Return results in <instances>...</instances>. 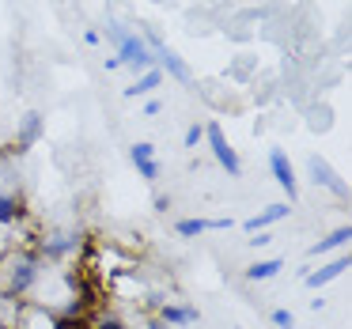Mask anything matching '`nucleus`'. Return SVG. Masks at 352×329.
I'll list each match as a JSON object with an SVG mask.
<instances>
[{
    "label": "nucleus",
    "instance_id": "obj_1",
    "mask_svg": "<svg viewBox=\"0 0 352 329\" xmlns=\"http://www.w3.org/2000/svg\"><path fill=\"white\" fill-rule=\"evenodd\" d=\"M107 34L114 38V49H118L114 57L122 65H129L133 72L152 69V49L144 46V38H140L137 31H125V27H118V23H107Z\"/></svg>",
    "mask_w": 352,
    "mask_h": 329
},
{
    "label": "nucleus",
    "instance_id": "obj_2",
    "mask_svg": "<svg viewBox=\"0 0 352 329\" xmlns=\"http://www.w3.org/2000/svg\"><path fill=\"white\" fill-rule=\"evenodd\" d=\"M140 38H144V46L152 49V61H160V72H167L170 80H178V84H190V80H193L190 65H186L182 57H178L175 49H170L167 42L160 38V34H155V31H144Z\"/></svg>",
    "mask_w": 352,
    "mask_h": 329
},
{
    "label": "nucleus",
    "instance_id": "obj_3",
    "mask_svg": "<svg viewBox=\"0 0 352 329\" xmlns=\"http://www.w3.org/2000/svg\"><path fill=\"white\" fill-rule=\"evenodd\" d=\"M205 140H208V148H212L216 163H220V167L228 170L231 178H239V174H243V159L235 155V148L228 144V137H223V129H220L216 122H208V125H205Z\"/></svg>",
    "mask_w": 352,
    "mask_h": 329
},
{
    "label": "nucleus",
    "instance_id": "obj_4",
    "mask_svg": "<svg viewBox=\"0 0 352 329\" xmlns=\"http://www.w3.org/2000/svg\"><path fill=\"white\" fill-rule=\"evenodd\" d=\"M307 167H311V182H314V185L329 190L333 197H349V182H344V178L337 174V170L329 167L326 159H322V155H311V159H307Z\"/></svg>",
    "mask_w": 352,
    "mask_h": 329
},
{
    "label": "nucleus",
    "instance_id": "obj_5",
    "mask_svg": "<svg viewBox=\"0 0 352 329\" xmlns=\"http://www.w3.org/2000/svg\"><path fill=\"white\" fill-rule=\"evenodd\" d=\"M269 170H273L276 185L288 193V201H296L299 197V185H296V170H292V159H288L284 148H273V152H269Z\"/></svg>",
    "mask_w": 352,
    "mask_h": 329
},
{
    "label": "nucleus",
    "instance_id": "obj_6",
    "mask_svg": "<svg viewBox=\"0 0 352 329\" xmlns=\"http://www.w3.org/2000/svg\"><path fill=\"white\" fill-rule=\"evenodd\" d=\"M129 159L133 167H137L140 178H148V182H155L160 178V159H155V144H148V140H137V144L129 148Z\"/></svg>",
    "mask_w": 352,
    "mask_h": 329
},
{
    "label": "nucleus",
    "instance_id": "obj_7",
    "mask_svg": "<svg viewBox=\"0 0 352 329\" xmlns=\"http://www.w3.org/2000/svg\"><path fill=\"white\" fill-rule=\"evenodd\" d=\"M352 261H349V253H337L333 261H326L322 269H314V273H307L303 276V284L307 288H326V284H333L337 276H344V269H349Z\"/></svg>",
    "mask_w": 352,
    "mask_h": 329
},
{
    "label": "nucleus",
    "instance_id": "obj_8",
    "mask_svg": "<svg viewBox=\"0 0 352 329\" xmlns=\"http://www.w3.org/2000/svg\"><path fill=\"white\" fill-rule=\"evenodd\" d=\"M42 133H46V117H42L38 110L23 114V122H19V129H16V144H19V152H27V148L38 144Z\"/></svg>",
    "mask_w": 352,
    "mask_h": 329
},
{
    "label": "nucleus",
    "instance_id": "obj_9",
    "mask_svg": "<svg viewBox=\"0 0 352 329\" xmlns=\"http://www.w3.org/2000/svg\"><path fill=\"white\" fill-rule=\"evenodd\" d=\"M292 208L288 205H269V208H261L258 216H250V220H243V231H250V235H261L265 227H273L276 220H284Z\"/></svg>",
    "mask_w": 352,
    "mask_h": 329
},
{
    "label": "nucleus",
    "instance_id": "obj_10",
    "mask_svg": "<svg viewBox=\"0 0 352 329\" xmlns=\"http://www.w3.org/2000/svg\"><path fill=\"white\" fill-rule=\"evenodd\" d=\"M160 84H163V72H160V69H144L129 87H125V99H140V95H152Z\"/></svg>",
    "mask_w": 352,
    "mask_h": 329
},
{
    "label": "nucleus",
    "instance_id": "obj_11",
    "mask_svg": "<svg viewBox=\"0 0 352 329\" xmlns=\"http://www.w3.org/2000/svg\"><path fill=\"white\" fill-rule=\"evenodd\" d=\"M231 220H178V235L182 238H193V235H205V231H228Z\"/></svg>",
    "mask_w": 352,
    "mask_h": 329
},
{
    "label": "nucleus",
    "instance_id": "obj_12",
    "mask_svg": "<svg viewBox=\"0 0 352 329\" xmlns=\"http://www.w3.org/2000/svg\"><path fill=\"white\" fill-rule=\"evenodd\" d=\"M284 269V261L280 258H265V261H254L250 269H246V280L250 284H261V280H273L276 273Z\"/></svg>",
    "mask_w": 352,
    "mask_h": 329
},
{
    "label": "nucleus",
    "instance_id": "obj_13",
    "mask_svg": "<svg viewBox=\"0 0 352 329\" xmlns=\"http://www.w3.org/2000/svg\"><path fill=\"white\" fill-rule=\"evenodd\" d=\"M349 238H352V227H337L333 235L318 238V242H314V246H311V250H307V253H314V258H318V253H329V250H341V246H349Z\"/></svg>",
    "mask_w": 352,
    "mask_h": 329
},
{
    "label": "nucleus",
    "instance_id": "obj_14",
    "mask_svg": "<svg viewBox=\"0 0 352 329\" xmlns=\"http://www.w3.org/2000/svg\"><path fill=\"white\" fill-rule=\"evenodd\" d=\"M34 284V258H19L12 269V291H27Z\"/></svg>",
    "mask_w": 352,
    "mask_h": 329
},
{
    "label": "nucleus",
    "instance_id": "obj_15",
    "mask_svg": "<svg viewBox=\"0 0 352 329\" xmlns=\"http://www.w3.org/2000/svg\"><path fill=\"white\" fill-rule=\"evenodd\" d=\"M160 321L163 326H190V321H197V310L193 306H163V314H160Z\"/></svg>",
    "mask_w": 352,
    "mask_h": 329
},
{
    "label": "nucleus",
    "instance_id": "obj_16",
    "mask_svg": "<svg viewBox=\"0 0 352 329\" xmlns=\"http://www.w3.org/2000/svg\"><path fill=\"white\" fill-rule=\"evenodd\" d=\"M16 216H19L16 197H8V193H0V223H12Z\"/></svg>",
    "mask_w": 352,
    "mask_h": 329
},
{
    "label": "nucleus",
    "instance_id": "obj_17",
    "mask_svg": "<svg viewBox=\"0 0 352 329\" xmlns=\"http://www.w3.org/2000/svg\"><path fill=\"white\" fill-rule=\"evenodd\" d=\"M72 246H76V235H57L54 242H46V253H65V250H72Z\"/></svg>",
    "mask_w": 352,
    "mask_h": 329
},
{
    "label": "nucleus",
    "instance_id": "obj_18",
    "mask_svg": "<svg viewBox=\"0 0 352 329\" xmlns=\"http://www.w3.org/2000/svg\"><path fill=\"white\" fill-rule=\"evenodd\" d=\"M201 140H205V125H190V129H186V137H182V144L186 148H197Z\"/></svg>",
    "mask_w": 352,
    "mask_h": 329
},
{
    "label": "nucleus",
    "instance_id": "obj_19",
    "mask_svg": "<svg viewBox=\"0 0 352 329\" xmlns=\"http://www.w3.org/2000/svg\"><path fill=\"white\" fill-rule=\"evenodd\" d=\"M273 326L276 329H296V314L292 310H273Z\"/></svg>",
    "mask_w": 352,
    "mask_h": 329
},
{
    "label": "nucleus",
    "instance_id": "obj_20",
    "mask_svg": "<svg viewBox=\"0 0 352 329\" xmlns=\"http://www.w3.org/2000/svg\"><path fill=\"white\" fill-rule=\"evenodd\" d=\"M95 329H125V321L122 318H110V314H107V318H99V326H95Z\"/></svg>",
    "mask_w": 352,
    "mask_h": 329
},
{
    "label": "nucleus",
    "instance_id": "obj_21",
    "mask_svg": "<svg viewBox=\"0 0 352 329\" xmlns=\"http://www.w3.org/2000/svg\"><path fill=\"white\" fill-rule=\"evenodd\" d=\"M170 208V197H155V212H167Z\"/></svg>",
    "mask_w": 352,
    "mask_h": 329
},
{
    "label": "nucleus",
    "instance_id": "obj_22",
    "mask_svg": "<svg viewBox=\"0 0 352 329\" xmlns=\"http://www.w3.org/2000/svg\"><path fill=\"white\" fill-rule=\"evenodd\" d=\"M148 329H167V326H163V321L155 318V321H148Z\"/></svg>",
    "mask_w": 352,
    "mask_h": 329
}]
</instances>
